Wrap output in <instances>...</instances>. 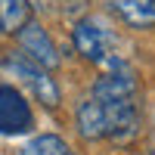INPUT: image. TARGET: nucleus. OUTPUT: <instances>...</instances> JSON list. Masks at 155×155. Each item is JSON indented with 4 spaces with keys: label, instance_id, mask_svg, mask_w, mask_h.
<instances>
[{
    "label": "nucleus",
    "instance_id": "4",
    "mask_svg": "<svg viewBox=\"0 0 155 155\" xmlns=\"http://www.w3.org/2000/svg\"><path fill=\"white\" fill-rule=\"evenodd\" d=\"M19 47H22V53L31 62H37V65L47 68V71L59 65V50H56L53 41H50V34L44 31L41 22H28L19 31Z\"/></svg>",
    "mask_w": 155,
    "mask_h": 155
},
{
    "label": "nucleus",
    "instance_id": "2",
    "mask_svg": "<svg viewBox=\"0 0 155 155\" xmlns=\"http://www.w3.org/2000/svg\"><path fill=\"white\" fill-rule=\"evenodd\" d=\"M34 127V112L28 99L12 84H0V134L3 137H19Z\"/></svg>",
    "mask_w": 155,
    "mask_h": 155
},
{
    "label": "nucleus",
    "instance_id": "5",
    "mask_svg": "<svg viewBox=\"0 0 155 155\" xmlns=\"http://www.w3.org/2000/svg\"><path fill=\"white\" fill-rule=\"evenodd\" d=\"M140 87H137V78L127 71V68H115L109 74L96 78L93 84V99L99 102H121V99H137Z\"/></svg>",
    "mask_w": 155,
    "mask_h": 155
},
{
    "label": "nucleus",
    "instance_id": "8",
    "mask_svg": "<svg viewBox=\"0 0 155 155\" xmlns=\"http://www.w3.org/2000/svg\"><path fill=\"white\" fill-rule=\"evenodd\" d=\"M31 22L28 0H0V34H19Z\"/></svg>",
    "mask_w": 155,
    "mask_h": 155
},
{
    "label": "nucleus",
    "instance_id": "6",
    "mask_svg": "<svg viewBox=\"0 0 155 155\" xmlns=\"http://www.w3.org/2000/svg\"><path fill=\"white\" fill-rule=\"evenodd\" d=\"M74 121H78V134L87 137V140L109 137V115H106V106H102L99 99L81 102L78 112H74Z\"/></svg>",
    "mask_w": 155,
    "mask_h": 155
},
{
    "label": "nucleus",
    "instance_id": "9",
    "mask_svg": "<svg viewBox=\"0 0 155 155\" xmlns=\"http://www.w3.org/2000/svg\"><path fill=\"white\" fill-rule=\"evenodd\" d=\"M25 155H71V146L56 134H44L25 146Z\"/></svg>",
    "mask_w": 155,
    "mask_h": 155
},
{
    "label": "nucleus",
    "instance_id": "7",
    "mask_svg": "<svg viewBox=\"0 0 155 155\" xmlns=\"http://www.w3.org/2000/svg\"><path fill=\"white\" fill-rule=\"evenodd\" d=\"M106 6L130 28H152L155 25V0H106Z\"/></svg>",
    "mask_w": 155,
    "mask_h": 155
},
{
    "label": "nucleus",
    "instance_id": "1",
    "mask_svg": "<svg viewBox=\"0 0 155 155\" xmlns=\"http://www.w3.org/2000/svg\"><path fill=\"white\" fill-rule=\"evenodd\" d=\"M0 68H3V74L22 81L44 106H50V109L59 106V87H56V81L47 74V68H41L37 62H31L25 53H9L3 62H0Z\"/></svg>",
    "mask_w": 155,
    "mask_h": 155
},
{
    "label": "nucleus",
    "instance_id": "3",
    "mask_svg": "<svg viewBox=\"0 0 155 155\" xmlns=\"http://www.w3.org/2000/svg\"><path fill=\"white\" fill-rule=\"evenodd\" d=\"M71 41H74V50L81 53L84 59L90 62H109L112 59V44L115 37L109 28H102L99 22L93 19H81L71 31Z\"/></svg>",
    "mask_w": 155,
    "mask_h": 155
}]
</instances>
